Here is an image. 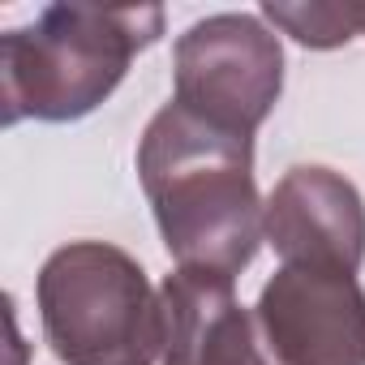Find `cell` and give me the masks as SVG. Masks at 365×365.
<instances>
[{"instance_id": "cell-7", "label": "cell", "mask_w": 365, "mask_h": 365, "mask_svg": "<svg viewBox=\"0 0 365 365\" xmlns=\"http://www.w3.org/2000/svg\"><path fill=\"white\" fill-rule=\"evenodd\" d=\"M237 279L220 271L176 267L159 284L163 318V365H279L262 339L258 314H250L237 292Z\"/></svg>"}, {"instance_id": "cell-5", "label": "cell", "mask_w": 365, "mask_h": 365, "mask_svg": "<svg viewBox=\"0 0 365 365\" xmlns=\"http://www.w3.org/2000/svg\"><path fill=\"white\" fill-rule=\"evenodd\" d=\"M254 314L279 365H365V288L356 275L279 267Z\"/></svg>"}, {"instance_id": "cell-2", "label": "cell", "mask_w": 365, "mask_h": 365, "mask_svg": "<svg viewBox=\"0 0 365 365\" xmlns=\"http://www.w3.org/2000/svg\"><path fill=\"white\" fill-rule=\"evenodd\" d=\"M163 35V9L138 5H48L31 26L0 39L5 125L78 120L129 73V61Z\"/></svg>"}, {"instance_id": "cell-3", "label": "cell", "mask_w": 365, "mask_h": 365, "mask_svg": "<svg viewBox=\"0 0 365 365\" xmlns=\"http://www.w3.org/2000/svg\"><path fill=\"white\" fill-rule=\"evenodd\" d=\"M39 322L65 365H155L163 348L159 292L108 241H73L43 262Z\"/></svg>"}, {"instance_id": "cell-1", "label": "cell", "mask_w": 365, "mask_h": 365, "mask_svg": "<svg viewBox=\"0 0 365 365\" xmlns=\"http://www.w3.org/2000/svg\"><path fill=\"white\" fill-rule=\"evenodd\" d=\"M138 180L176 267L237 279L267 241L254 185V138L207 125L176 99L138 142Z\"/></svg>"}, {"instance_id": "cell-9", "label": "cell", "mask_w": 365, "mask_h": 365, "mask_svg": "<svg viewBox=\"0 0 365 365\" xmlns=\"http://www.w3.org/2000/svg\"><path fill=\"white\" fill-rule=\"evenodd\" d=\"M356 22H361V35H365V5H356Z\"/></svg>"}, {"instance_id": "cell-8", "label": "cell", "mask_w": 365, "mask_h": 365, "mask_svg": "<svg viewBox=\"0 0 365 365\" xmlns=\"http://www.w3.org/2000/svg\"><path fill=\"white\" fill-rule=\"evenodd\" d=\"M262 18L275 22L284 35H292L305 48H339L352 35H361L356 5H262Z\"/></svg>"}, {"instance_id": "cell-4", "label": "cell", "mask_w": 365, "mask_h": 365, "mask_svg": "<svg viewBox=\"0 0 365 365\" xmlns=\"http://www.w3.org/2000/svg\"><path fill=\"white\" fill-rule=\"evenodd\" d=\"M176 103L220 125L228 133L254 138L275 112L284 91V48L279 35L250 14H215L194 22L176 39Z\"/></svg>"}, {"instance_id": "cell-6", "label": "cell", "mask_w": 365, "mask_h": 365, "mask_svg": "<svg viewBox=\"0 0 365 365\" xmlns=\"http://www.w3.org/2000/svg\"><path fill=\"white\" fill-rule=\"evenodd\" d=\"M262 232L284 267L356 275L365 258V202L348 176L301 163L288 168L271 190Z\"/></svg>"}]
</instances>
